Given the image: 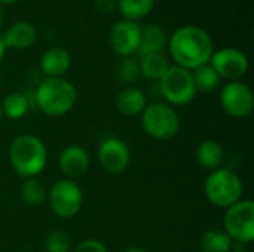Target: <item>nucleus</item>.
Segmentation results:
<instances>
[{
    "mask_svg": "<svg viewBox=\"0 0 254 252\" xmlns=\"http://www.w3.org/2000/svg\"><path fill=\"white\" fill-rule=\"evenodd\" d=\"M0 105H1L3 116L10 119V120H19L28 111V100L21 92L7 94Z\"/></svg>",
    "mask_w": 254,
    "mask_h": 252,
    "instance_id": "obj_23",
    "label": "nucleus"
},
{
    "mask_svg": "<svg viewBox=\"0 0 254 252\" xmlns=\"http://www.w3.org/2000/svg\"><path fill=\"white\" fill-rule=\"evenodd\" d=\"M100 166L109 174H122L131 162V150L127 143L118 137L104 138L97 151Z\"/></svg>",
    "mask_w": 254,
    "mask_h": 252,
    "instance_id": "obj_11",
    "label": "nucleus"
},
{
    "mask_svg": "<svg viewBox=\"0 0 254 252\" xmlns=\"http://www.w3.org/2000/svg\"><path fill=\"white\" fill-rule=\"evenodd\" d=\"M167 45V34L162 27L156 24H150L141 28V40L137 50V55L141 58L149 53H158Z\"/></svg>",
    "mask_w": 254,
    "mask_h": 252,
    "instance_id": "obj_18",
    "label": "nucleus"
},
{
    "mask_svg": "<svg viewBox=\"0 0 254 252\" xmlns=\"http://www.w3.org/2000/svg\"><path fill=\"white\" fill-rule=\"evenodd\" d=\"M234 241L228 236L225 230L210 229L207 230L199 241L202 252H231Z\"/></svg>",
    "mask_w": 254,
    "mask_h": 252,
    "instance_id": "obj_20",
    "label": "nucleus"
},
{
    "mask_svg": "<svg viewBox=\"0 0 254 252\" xmlns=\"http://www.w3.org/2000/svg\"><path fill=\"white\" fill-rule=\"evenodd\" d=\"M36 105L51 117L70 113L77 101L76 86L64 77H45L34 91Z\"/></svg>",
    "mask_w": 254,
    "mask_h": 252,
    "instance_id": "obj_3",
    "label": "nucleus"
},
{
    "mask_svg": "<svg viewBox=\"0 0 254 252\" xmlns=\"http://www.w3.org/2000/svg\"><path fill=\"white\" fill-rule=\"evenodd\" d=\"M89 154L80 146H68L58 156V166L67 180H74L86 174L89 169Z\"/></svg>",
    "mask_w": 254,
    "mask_h": 252,
    "instance_id": "obj_13",
    "label": "nucleus"
},
{
    "mask_svg": "<svg viewBox=\"0 0 254 252\" xmlns=\"http://www.w3.org/2000/svg\"><path fill=\"white\" fill-rule=\"evenodd\" d=\"M155 7V0H118L119 13L128 21H138L146 18Z\"/></svg>",
    "mask_w": 254,
    "mask_h": 252,
    "instance_id": "obj_21",
    "label": "nucleus"
},
{
    "mask_svg": "<svg viewBox=\"0 0 254 252\" xmlns=\"http://www.w3.org/2000/svg\"><path fill=\"white\" fill-rule=\"evenodd\" d=\"M118 77L121 82L125 83H132L135 82L141 74H140V65L135 59L132 58H124L119 65H118Z\"/></svg>",
    "mask_w": 254,
    "mask_h": 252,
    "instance_id": "obj_26",
    "label": "nucleus"
},
{
    "mask_svg": "<svg viewBox=\"0 0 254 252\" xmlns=\"http://www.w3.org/2000/svg\"><path fill=\"white\" fill-rule=\"evenodd\" d=\"M3 24H4V10L0 7V28H1Z\"/></svg>",
    "mask_w": 254,
    "mask_h": 252,
    "instance_id": "obj_31",
    "label": "nucleus"
},
{
    "mask_svg": "<svg viewBox=\"0 0 254 252\" xmlns=\"http://www.w3.org/2000/svg\"><path fill=\"white\" fill-rule=\"evenodd\" d=\"M94 6L101 13H112L118 7V0H94Z\"/></svg>",
    "mask_w": 254,
    "mask_h": 252,
    "instance_id": "obj_28",
    "label": "nucleus"
},
{
    "mask_svg": "<svg viewBox=\"0 0 254 252\" xmlns=\"http://www.w3.org/2000/svg\"><path fill=\"white\" fill-rule=\"evenodd\" d=\"M4 53H6V46H4L3 37H1V34H0V61L4 58Z\"/></svg>",
    "mask_w": 254,
    "mask_h": 252,
    "instance_id": "obj_29",
    "label": "nucleus"
},
{
    "mask_svg": "<svg viewBox=\"0 0 254 252\" xmlns=\"http://www.w3.org/2000/svg\"><path fill=\"white\" fill-rule=\"evenodd\" d=\"M141 40V25L135 21H118L109 33L110 48L122 58H131L137 53Z\"/></svg>",
    "mask_w": 254,
    "mask_h": 252,
    "instance_id": "obj_12",
    "label": "nucleus"
},
{
    "mask_svg": "<svg viewBox=\"0 0 254 252\" xmlns=\"http://www.w3.org/2000/svg\"><path fill=\"white\" fill-rule=\"evenodd\" d=\"M192 73V79H193V85L196 92H213L214 89L219 88L220 85V76L217 74V71L208 64H204L201 67H196L195 70L190 71Z\"/></svg>",
    "mask_w": 254,
    "mask_h": 252,
    "instance_id": "obj_22",
    "label": "nucleus"
},
{
    "mask_svg": "<svg viewBox=\"0 0 254 252\" xmlns=\"http://www.w3.org/2000/svg\"><path fill=\"white\" fill-rule=\"evenodd\" d=\"M159 88L162 97L167 100V104L171 107L186 105L196 95L192 73L177 65H170L167 73L159 80Z\"/></svg>",
    "mask_w": 254,
    "mask_h": 252,
    "instance_id": "obj_6",
    "label": "nucleus"
},
{
    "mask_svg": "<svg viewBox=\"0 0 254 252\" xmlns=\"http://www.w3.org/2000/svg\"><path fill=\"white\" fill-rule=\"evenodd\" d=\"M1 119H3V111H1V105H0V122H1Z\"/></svg>",
    "mask_w": 254,
    "mask_h": 252,
    "instance_id": "obj_33",
    "label": "nucleus"
},
{
    "mask_svg": "<svg viewBox=\"0 0 254 252\" xmlns=\"http://www.w3.org/2000/svg\"><path fill=\"white\" fill-rule=\"evenodd\" d=\"M115 105L121 114L137 116V114H141L143 110L146 108L147 98L141 89H138L135 86H128V88H124L116 95Z\"/></svg>",
    "mask_w": 254,
    "mask_h": 252,
    "instance_id": "obj_16",
    "label": "nucleus"
},
{
    "mask_svg": "<svg viewBox=\"0 0 254 252\" xmlns=\"http://www.w3.org/2000/svg\"><path fill=\"white\" fill-rule=\"evenodd\" d=\"M73 252H107V248L103 242L97 239H85L74 248Z\"/></svg>",
    "mask_w": 254,
    "mask_h": 252,
    "instance_id": "obj_27",
    "label": "nucleus"
},
{
    "mask_svg": "<svg viewBox=\"0 0 254 252\" xmlns=\"http://www.w3.org/2000/svg\"><path fill=\"white\" fill-rule=\"evenodd\" d=\"M204 193L213 206L228 209L243 199L244 186L235 171L229 168H217L205 178Z\"/></svg>",
    "mask_w": 254,
    "mask_h": 252,
    "instance_id": "obj_4",
    "label": "nucleus"
},
{
    "mask_svg": "<svg viewBox=\"0 0 254 252\" xmlns=\"http://www.w3.org/2000/svg\"><path fill=\"white\" fill-rule=\"evenodd\" d=\"M225 232L238 244H250L254 239V202L250 199H241L226 209L225 214Z\"/></svg>",
    "mask_w": 254,
    "mask_h": 252,
    "instance_id": "obj_8",
    "label": "nucleus"
},
{
    "mask_svg": "<svg viewBox=\"0 0 254 252\" xmlns=\"http://www.w3.org/2000/svg\"><path fill=\"white\" fill-rule=\"evenodd\" d=\"M48 201L55 215L70 220L79 214L83 205V192L74 180H58L49 189Z\"/></svg>",
    "mask_w": 254,
    "mask_h": 252,
    "instance_id": "obj_7",
    "label": "nucleus"
},
{
    "mask_svg": "<svg viewBox=\"0 0 254 252\" xmlns=\"http://www.w3.org/2000/svg\"><path fill=\"white\" fill-rule=\"evenodd\" d=\"M48 198L45 186L37 178H27L21 186V199L28 206H39Z\"/></svg>",
    "mask_w": 254,
    "mask_h": 252,
    "instance_id": "obj_24",
    "label": "nucleus"
},
{
    "mask_svg": "<svg viewBox=\"0 0 254 252\" xmlns=\"http://www.w3.org/2000/svg\"><path fill=\"white\" fill-rule=\"evenodd\" d=\"M46 252H70L71 251V242L67 233L61 230H54L48 235L45 242Z\"/></svg>",
    "mask_w": 254,
    "mask_h": 252,
    "instance_id": "obj_25",
    "label": "nucleus"
},
{
    "mask_svg": "<svg viewBox=\"0 0 254 252\" xmlns=\"http://www.w3.org/2000/svg\"><path fill=\"white\" fill-rule=\"evenodd\" d=\"M168 50L177 67L192 71L210 62L214 45L211 36L204 28L183 25L173 33L168 42Z\"/></svg>",
    "mask_w": 254,
    "mask_h": 252,
    "instance_id": "obj_1",
    "label": "nucleus"
},
{
    "mask_svg": "<svg viewBox=\"0 0 254 252\" xmlns=\"http://www.w3.org/2000/svg\"><path fill=\"white\" fill-rule=\"evenodd\" d=\"M71 65V56L67 49L52 46L40 56V70L46 77H64Z\"/></svg>",
    "mask_w": 254,
    "mask_h": 252,
    "instance_id": "obj_14",
    "label": "nucleus"
},
{
    "mask_svg": "<svg viewBox=\"0 0 254 252\" xmlns=\"http://www.w3.org/2000/svg\"><path fill=\"white\" fill-rule=\"evenodd\" d=\"M143 131L158 141L174 138L180 131V117L174 107L167 102L147 104L141 113Z\"/></svg>",
    "mask_w": 254,
    "mask_h": 252,
    "instance_id": "obj_5",
    "label": "nucleus"
},
{
    "mask_svg": "<svg viewBox=\"0 0 254 252\" xmlns=\"http://www.w3.org/2000/svg\"><path fill=\"white\" fill-rule=\"evenodd\" d=\"M7 156L12 169L24 180L36 178L48 163V150L45 143L31 134L15 137L9 146Z\"/></svg>",
    "mask_w": 254,
    "mask_h": 252,
    "instance_id": "obj_2",
    "label": "nucleus"
},
{
    "mask_svg": "<svg viewBox=\"0 0 254 252\" xmlns=\"http://www.w3.org/2000/svg\"><path fill=\"white\" fill-rule=\"evenodd\" d=\"M0 88H1V77H0Z\"/></svg>",
    "mask_w": 254,
    "mask_h": 252,
    "instance_id": "obj_34",
    "label": "nucleus"
},
{
    "mask_svg": "<svg viewBox=\"0 0 254 252\" xmlns=\"http://www.w3.org/2000/svg\"><path fill=\"white\" fill-rule=\"evenodd\" d=\"M138 65H140V74L150 80H161L162 76L170 68L168 59L161 52L141 56Z\"/></svg>",
    "mask_w": 254,
    "mask_h": 252,
    "instance_id": "obj_19",
    "label": "nucleus"
},
{
    "mask_svg": "<svg viewBox=\"0 0 254 252\" xmlns=\"http://www.w3.org/2000/svg\"><path fill=\"white\" fill-rule=\"evenodd\" d=\"M220 105L228 116L244 119L254 108L253 91L241 80L228 82L220 91Z\"/></svg>",
    "mask_w": 254,
    "mask_h": 252,
    "instance_id": "obj_9",
    "label": "nucleus"
},
{
    "mask_svg": "<svg viewBox=\"0 0 254 252\" xmlns=\"http://www.w3.org/2000/svg\"><path fill=\"white\" fill-rule=\"evenodd\" d=\"M15 1H18V0H0L1 4H10V3H15Z\"/></svg>",
    "mask_w": 254,
    "mask_h": 252,
    "instance_id": "obj_32",
    "label": "nucleus"
},
{
    "mask_svg": "<svg viewBox=\"0 0 254 252\" xmlns=\"http://www.w3.org/2000/svg\"><path fill=\"white\" fill-rule=\"evenodd\" d=\"M124 252H147V250H144L141 247H129V248H127Z\"/></svg>",
    "mask_w": 254,
    "mask_h": 252,
    "instance_id": "obj_30",
    "label": "nucleus"
},
{
    "mask_svg": "<svg viewBox=\"0 0 254 252\" xmlns=\"http://www.w3.org/2000/svg\"><path fill=\"white\" fill-rule=\"evenodd\" d=\"M195 157H196L198 165L202 169L211 172L217 168H222V163L225 159V151H223V147L220 146V143H217L216 140H204L196 147Z\"/></svg>",
    "mask_w": 254,
    "mask_h": 252,
    "instance_id": "obj_17",
    "label": "nucleus"
},
{
    "mask_svg": "<svg viewBox=\"0 0 254 252\" xmlns=\"http://www.w3.org/2000/svg\"><path fill=\"white\" fill-rule=\"evenodd\" d=\"M36 28L27 21H18L12 24L4 34H1L6 49H27L36 42Z\"/></svg>",
    "mask_w": 254,
    "mask_h": 252,
    "instance_id": "obj_15",
    "label": "nucleus"
},
{
    "mask_svg": "<svg viewBox=\"0 0 254 252\" xmlns=\"http://www.w3.org/2000/svg\"><path fill=\"white\" fill-rule=\"evenodd\" d=\"M210 65L217 71L220 79L235 82L247 74L249 58L240 49L223 48V49L213 52V55L210 58Z\"/></svg>",
    "mask_w": 254,
    "mask_h": 252,
    "instance_id": "obj_10",
    "label": "nucleus"
}]
</instances>
